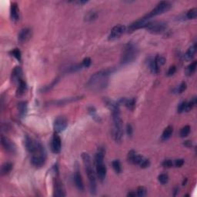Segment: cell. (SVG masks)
Returning <instances> with one entry per match:
<instances>
[{
	"mask_svg": "<svg viewBox=\"0 0 197 197\" xmlns=\"http://www.w3.org/2000/svg\"><path fill=\"white\" fill-rule=\"evenodd\" d=\"M62 148V142L59 136L57 133H55L53 135L51 140V150L52 152L57 154L59 153L61 151Z\"/></svg>",
	"mask_w": 197,
	"mask_h": 197,
	"instance_id": "13",
	"label": "cell"
},
{
	"mask_svg": "<svg viewBox=\"0 0 197 197\" xmlns=\"http://www.w3.org/2000/svg\"><path fill=\"white\" fill-rule=\"evenodd\" d=\"M171 7H172L171 2H169L168 1H162L160 2H159L158 4L156 5V6L144 17H145L147 20H149L151 18H152V17L161 15V14H163L165 13V12H168V11L171 9Z\"/></svg>",
	"mask_w": 197,
	"mask_h": 197,
	"instance_id": "5",
	"label": "cell"
},
{
	"mask_svg": "<svg viewBox=\"0 0 197 197\" xmlns=\"http://www.w3.org/2000/svg\"><path fill=\"white\" fill-rule=\"evenodd\" d=\"M11 20L14 23H17L20 20V9L16 2H12L10 8Z\"/></svg>",
	"mask_w": 197,
	"mask_h": 197,
	"instance_id": "17",
	"label": "cell"
},
{
	"mask_svg": "<svg viewBox=\"0 0 197 197\" xmlns=\"http://www.w3.org/2000/svg\"><path fill=\"white\" fill-rule=\"evenodd\" d=\"M126 133L129 136H131L132 135H133V126H132V125H130L129 123L127 124L126 125Z\"/></svg>",
	"mask_w": 197,
	"mask_h": 197,
	"instance_id": "49",
	"label": "cell"
},
{
	"mask_svg": "<svg viewBox=\"0 0 197 197\" xmlns=\"http://www.w3.org/2000/svg\"><path fill=\"white\" fill-rule=\"evenodd\" d=\"M82 98H83V96H75V97H70V98H62V99L55 100V101H51L49 102V104L53 105V106H65V105H67L69 103H72L73 102L78 101V100L81 99Z\"/></svg>",
	"mask_w": 197,
	"mask_h": 197,
	"instance_id": "14",
	"label": "cell"
},
{
	"mask_svg": "<svg viewBox=\"0 0 197 197\" xmlns=\"http://www.w3.org/2000/svg\"><path fill=\"white\" fill-rule=\"evenodd\" d=\"M104 155H105V150L103 148H99L98 149V152L95 155V164L98 165L103 163V160H104Z\"/></svg>",
	"mask_w": 197,
	"mask_h": 197,
	"instance_id": "22",
	"label": "cell"
},
{
	"mask_svg": "<svg viewBox=\"0 0 197 197\" xmlns=\"http://www.w3.org/2000/svg\"><path fill=\"white\" fill-rule=\"evenodd\" d=\"M27 90V85L25 82L23 80L20 81V83H19L18 89L16 90V96H22L23 95L25 94V93L26 92Z\"/></svg>",
	"mask_w": 197,
	"mask_h": 197,
	"instance_id": "26",
	"label": "cell"
},
{
	"mask_svg": "<svg viewBox=\"0 0 197 197\" xmlns=\"http://www.w3.org/2000/svg\"><path fill=\"white\" fill-rule=\"evenodd\" d=\"M76 2L78 3V4L83 5V4H85V3L88 2V1H77V2Z\"/></svg>",
	"mask_w": 197,
	"mask_h": 197,
	"instance_id": "52",
	"label": "cell"
},
{
	"mask_svg": "<svg viewBox=\"0 0 197 197\" xmlns=\"http://www.w3.org/2000/svg\"><path fill=\"white\" fill-rule=\"evenodd\" d=\"M113 72V69H106L98 71L90 77L85 86L90 90L94 92L104 90L108 85L109 75L112 74Z\"/></svg>",
	"mask_w": 197,
	"mask_h": 197,
	"instance_id": "1",
	"label": "cell"
},
{
	"mask_svg": "<svg viewBox=\"0 0 197 197\" xmlns=\"http://www.w3.org/2000/svg\"><path fill=\"white\" fill-rule=\"evenodd\" d=\"M138 55V49L133 42H128L125 46L121 56V64L126 65L131 63L136 59Z\"/></svg>",
	"mask_w": 197,
	"mask_h": 197,
	"instance_id": "4",
	"label": "cell"
},
{
	"mask_svg": "<svg viewBox=\"0 0 197 197\" xmlns=\"http://www.w3.org/2000/svg\"><path fill=\"white\" fill-rule=\"evenodd\" d=\"M196 66H197V62L196 61H193V63L190 65H189L186 68V74L187 76H192L193 73L195 72L196 69Z\"/></svg>",
	"mask_w": 197,
	"mask_h": 197,
	"instance_id": "31",
	"label": "cell"
},
{
	"mask_svg": "<svg viewBox=\"0 0 197 197\" xmlns=\"http://www.w3.org/2000/svg\"><path fill=\"white\" fill-rule=\"evenodd\" d=\"M82 159L83 161L84 166H85V172L88 176L89 182H90V192L93 195H96V190H97V185H96V178L93 168L92 166L91 157L86 152H83L82 154Z\"/></svg>",
	"mask_w": 197,
	"mask_h": 197,
	"instance_id": "3",
	"label": "cell"
},
{
	"mask_svg": "<svg viewBox=\"0 0 197 197\" xmlns=\"http://www.w3.org/2000/svg\"><path fill=\"white\" fill-rule=\"evenodd\" d=\"M18 109L20 112V116L23 117L25 116L27 112V109H28V106H27L26 102H21L18 104Z\"/></svg>",
	"mask_w": 197,
	"mask_h": 197,
	"instance_id": "29",
	"label": "cell"
},
{
	"mask_svg": "<svg viewBox=\"0 0 197 197\" xmlns=\"http://www.w3.org/2000/svg\"><path fill=\"white\" fill-rule=\"evenodd\" d=\"M186 102H182L181 103H179V106H178L177 111L179 113H182L184 111H186Z\"/></svg>",
	"mask_w": 197,
	"mask_h": 197,
	"instance_id": "43",
	"label": "cell"
},
{
	"mask_svg": "<svg viewBox=\"0 0 197 197\" xmlns=\"http://www.w3.org/2000/svg\"><path fill=\"white\" fill-rule=\"evenodd\" d=\"M173 133V126L169 125V126L166 127V128L164 129V131H163V134H162V137H161L162 141H166L167 139H169V138H170V136H172Z\"/></svg>",
	"mask_w": 197,
	"mask_h": 197,
	"instance_id": "25",
	"label": "cell"
},
{
	"mask_svg": "<svg viewBox=\"0 0 197 197\" xmlns=\"http://www.w3.org/2000/svg\"><path fill=\"white\" fill-rule=\"evenodd\" d=\"M186 90V83L185 82H181L180 85H179V87L177 88L176 91H177L178 93H183Z\"/></svg>",
	"mask_w": 197,
	"mask_h": 197,
	"instance_id": "44",
	"label": "cell"
},
{
	"mask_svg": "<svg viewBox=\"0 0 197 197\" xmlns=\"http://www.w3.org/2000/svg\"><path fill=\"white\" fill-rule=\"evenodd\" d=\"M83 67L82 64H75L72 65V66H69V67L66 69V72H77V71L82 69V68Z\"/></svg>",
	"mask_w": 197,
	"mask_h": 197,
	"instance_id": "33",
	"label": "cell"
},
{
	"mask_svg": "<svg viewBox=\"0 0 197 197\" xmlns=\"http://www.w3.org/2000/svg\"><path fill=\"white\" fill-rule=\"evenodd\" d=\"M23 69L20 66H16L14 68V69L12 72V76H11V79L12 82L14 83H20V81H22L23 78Z\"/></svg>",
	"mask_w": 197,
	"mask_h": 197,
	"instance_id": "16",
	"label": "cell"
},
{
	"mask_svg": "<svg viewBox=\"0 0 197 197\" xmlns=\"http://www.w3.org/2000/svg\"><path fill=\"white\" fill-rule=\"evenodd\" d=\"M10 53L12 54V56L15 57V58L17 60H19V61H21L22 54H21V52H20V49H12V50L10 52Z\"/></svg>",
	"mask_w": 197,
	"mask_h": 197,
	"instance_id": "37",
	"label": "cell"
},
{
	"mask_svg": "<svg viewBox=\"0 0 197 197\" xmlns=\"http://www.w3.org/2000/svg\"><path fill=\"white\" fill-rule=\"evenodd\" d=\"M59 77H57L56 79H54V80L52 81L50 84H49V85H45V86H43L42 88H41L40 90H39L40 93H46V92H48L49 91V90H52L54 86H55V85H56L57 82H59Z\"/></svg>",
	"mask_w": 197,
	"mask_h": 197,
	"instance_id": "27",
	"label": "cell"
},
{
	"mask_svg": "<svg viewBox=\"0 0 197 197\" xmlns=\"http://www.w3.org/2000/svg\"><path fill=\"white\" fill-rule=\"evenodd\" d=\"M55 182H54V193L53 196L56 197H64L66 196L65 188L63 186V182L59 179L58 178H55Z\"/></svg>",
	"mask_w": 197,
	"mask_h": 197,
	"instance_id": "11",
	"label": "cell"
},
{
	"mask_svg": "<svg viewBox=\"0 0 197 197\" xmlns=\"http://www.w3.org/2000/svg\"><path fill=\"white\" fill-rule=\"evenodd\" d=\"M32 36V30L28 28H23L18 34V41L23 44L28 42Z\"/></svg>",
	"mask_w": 197,
	"mask_h": 197,
	"instance_id": "15",
	"label": "cell"
},
{
	"mask_svg": "<svg viewBox=\"0 0 197 197\" xmlns=\"http://www.w3.org/2000/svg\"><path fill=\"white\" fill-rule=\"evenodd\" d=\"M68 125V120L66 117L60 116L55 119L54 122V129L56 133H62L66 129Z\"/></svg>",
	"mask_w": 197,
	"mask_h": 197,
	"instance_id": "10",
	"label": "cell"
},
{
	"mask_svg": "<svg viewBox=\"0 0 197 197\" xmlns=\"http://www.w3.org/2000/svg\"><path fill=\"white\" fill-rule=\"evenodd\" d=\"M186 17L188 20H195L197 17V9L196 8H193L188 11L186 14Z\"/></svg>",
	"mask_w": 197,
	"mask_h": 197,
	"instance_id": "34",
	"label": "cell"
},
{
	"mask_svg": "<svg viewBox=\"0 0 197 197\" xmlns=\"http://www.w3.org/2000/svg\"><path fill=\"white\" fill-rule=\"evenodd\" d=\"M112 168H113L114 171H115L116 173H120L122 172V165L120 160H114V161L112 163Z\"/></svg>",
	"mask_w": 197,
	"mask_h": 197,
	"instance_id": "32",
	"label": "cell"
},
{
	"mask_svg": "<svg viewBox=\"0 0 197 197\" xmlns=\"http://www.w3.org/2000/svg\"><path fill=\"white\" fill-rule=\"evenodd\" d=\"M97 17H98L97 12H96V11H90V12H87V14L85 15L84 19H85V21L92 22L93 21V20H96Z\"/></svg>",
	"mask_w": 197,
	"mask_h": 197,
	"instance_id": "30",
	"label": "cell"
},
{
	"mask_svg": "<svg viewBox=\"0 0 197 197\" xmlns=\"http://www.w3.org/2000/svg\"><path fill=\"white\" fill-rule=\"evenodd\" d=\"M13 165L11 163H5L2 165L1 166V175L2 176H6L9 174L12 171Z\"/></svg>",
	"mask_w": 197,
	"mask_h": 197,
	"instance_id": "24",
	"label": "cell"
},
{
	"mask_svg": "<svg viewBox=\"0 0 197 197\" xmlns=\"http://www.w3.org/2000/svg\"><path fill=\"white\" fill-rule=\"evenodd\" d=\"M196 105V97L194 96L191 99V101H190L189 103H186V112H189L191 109H193V108Z\"/></svg>",
	"mask_w": 197,
	"mask_h": 197,
	"instance_id": "36",
	"label": "cell"
},
{
	"mask_svg": "<svg viewBox=\"0 0 197 197\" xmlns=\"http://www.w3.org/2000/svg\"><path fill=\"white\" fill-rule=\"evenodd\" d=\"M147 190L145 188L144 186H139V188L137 189V196L139 197H143L145 196H147Z\"/></svg>",
	"mask_w": 197,
	"mask_h": 197,
	"instance_id": "41",
	"label": "cell"
},
{
	"mask_svg": "<svg viewBox=\"0 0 197 197\" xmlns=\"http://www.w3.org/2000/svg\"><path fill=\"white\" fill-rule=\"evenodd\" d=\"M159 181H160V183L162 184H166L169 181V176H168L167 174H165V173H163V174H160L158 177Z\"/></svg>",
	"mask_w": 197,
	"mask_h": 197,
	"instance_id": "39",
	"label": "cell"
},
{
	"mask_svg": "<svg viewBox=\"0 0 197 197\" xmlns=\"http://www.w3.org/2000/svg\"><path fill=\"white\" fill-rule=\"evenodd\" d=\"M1 143L6 152L11 154L15 153V152H16V147H15V143L10 139H9L6 136H2Z\"/></svg>",
	"mask_w": 197,
	"mask_h": 197,
	"instance_id": "9",
	"label": "cell"
},
{
	"mask_svg": "<svg viewBox=\"0 0 197 197\" xmlns=\"http://www.w3.org/2000/svg\"><path fill=\"white\" fill-rule=\"evenodd\" d=\"M148 66H149V68L152 73L157 74L160 72V66L157 65L156 62H155V58L149 57V58L148 59Z\"/></svg>",
	"mask_w": 197,
	"mask_h": 197,
	"instance_id": "21",
	"label": "cell"
},
{
	"mask_svg": "<svg viewBox=\"0 0 197 197\" xmlns=\"http://www.w3.org/2000/svg\"><path fill=\"white\" fill-rule=\"evenodd\" d=\"M112 111V121H113V128H112V137L116 142H120L123 139V121L120 115V106H117Z\"/></svg>",
	"mask_w": 197,
	"mask_h": 197,
	"instance_id": "2",
	"label": "cell"
},
{
	"mask_svg": "<svg viewBox=\"0 0 197 197\" xmlns=\"http://www.w3.org/2000/svg\"><path fill=\"white\" fill-rule=\"evenodd\" d=\"M183 145L185 146V147H188V148H190V147H193V142H192V141H190V140H186V141H185V142H184Z\"/></svg>",
	"mask_w": 197,
	"mask_h": 197,
	"instance_id": "50",
	"label": "cell"
},
{
	"mask_svg": "<svg viewBox=\"0 0 197 197\" xmlns=\"http://www.w3.org/2000/svg\"><path fill=\"white\" fill-rule=\"evenodd\" d=\"M74 181H75V184H76V186L77 187V189L80 191H83L85 187H84V183H83V180H82V178L81 174L79 173V172L78 170H76L74 174Z\"/></svg>",
	"mask_w": 197,
	"mask_h": 197,
	"instance_id": "20",
	"label": "cell"
},
{
	"mask_svg": "<svg viewBox=\"0 0 197 197\" xmlns=\"http://www.w3.org/2000/svg\"><path fill=\"white\" fill-rule=\"evenodd\" d=\"M88 112L89 113H90V115L92 116V118H93L95 121L98 122V123L101 122V119L98 116L97 112H96V108H95L94 106H90V107L88 108Z\"/></svg>",
	"mask_w": 197,
	"mask_h": 197,
	"instance_id": "28",
	"label": "cell"
},
{
	"mask_svg": "<svg viewBox=\"0 0 197 197\" xmlns=\"http://www.w3.org/2000/svg\"><path fill=\"white\" fill-rule=\"evenodd\" d=\"M139 166H140L141 168L146 169V168H148L149 166H150V162H149V160H148V159L143 157V158H142V160H141L140 163H139Z\"/></svg>",
	"mask_w": 197,
	"mask_h": 197,
	"instance_id": "40",
	"label": "cell"
},
{
	"mask_svg": "<svg viewBox=\"0 0 197 197\" xmlns=\"http://www.w3.org/2000/svg\"><path fill=\"white\" fill-rule=\"evenodd\" d=\"M91 63H92L91 59L89 58V57H86V58H85L83 59V61H82V65L83 67L88 68V67H90V65H91Z\"/></svg>",
	"mask_w": 197,
	"mask_h": 197,
	"instance_id": "45",
	"label": "cell"
},
{
	"mask_svg": "<svg viewBox=\"0 0 197 197\" xmlns=\"http://www.w3.org/2000/svg\"><path fill=\"white\" fill-rule=\"evenodd\" d=\"M163 166L165 168H171L173 166V163L171 160H165L163 162Z\"/></svg>",
	"mask_w": 197,
	"mask_h": 197,
	"instance_id": "46",
	"label": "cell"
},
{
	"mask_svg": "<svg viewBox=\"0 0 197 197\" xmlns=\"http://www.w3.org/2000/svg\"><path fill=\"white\" fill-rule=\"evenodd\" d=\"M190 125H185L184 127H182L180 130V136L182 138H185L186 136H188V135L190 133Z\"/></svg>",
	"mask_w": 197,
	"mask_h": 197,
	"instance_id": "35",
	"label": "cell"
},
{
	"mask_svg": "<svg viewBox=\"0 0 197 197\" xmlns=\"http://www.w3.org/2000/svg\"><path fill=\"white\" fill-rule=\"evenodd\" d=\"M127 196H137V194H136V193H135V192H130V193H128V195H127Z\"/></svg>",
	"mask_w": 197,
	"mask_h": 197,
	"instance_id": "51",
	"label": "cell"
},
{
	"mask_svg": "<svg viewBox=\"0 0 197 197\" xmlns=\"http://www.w3.org/2000/svg\"><path fill=\"white\" fill-rule=\"evenodd\" d=\"M25 146L26 149L28 150V152H30L31 154H33L36 152H37L42 147V145L40 142H37L36 139L29 137L28 136H25Z\"/></svg>",
	"mask_w": 197,
	"mask_h": 197,
	"instance_id": "8",
	"label": "cell"
},
{
	"mask_svg": "<svg viewBox=\"0 0 197 197\" xmlns=\"http://www.w3.org/2000/svg\"><path fill=\"white\" fill-rule=\"evenodd\" d=\"M96 175H97L98 179H99L101 182H103L105 179L106 176V172H107V169H106V166H105L103 163L102 164L96 165Z\"/></svg>",
	"mask_w": 197,
	"mask_h": 197,
	"instance_id": "19",
	"label": "cell"
},
{
	"mask_svg": "<svg viewBox=\"0 0 197 197\" xmlns=\"http://www.w3.org/2000/svg\"><path fill=\"white\" fill-rule=\"evenodd\" d=\"M46 160V152L44 147H42L37 152L32 154L31 163L35 167H42L45 164Z\"/></svg>",
	"mask_w": 197,
	"mask_h": 197,
	"instance_id": "6",
	"label": "cell"
},
{
	"mask_svg": "<svg viewBox=\"0 0 197 197\" xmlns=\"http://www.w3.org/2000/svg\"><path fill=\"white\" fill-rule=\"evenodd\" d=\"M176 67L175 66H170L169 69V70H168L167 72V76H172L173 75L175 74V72H176Z\"/></svg>",
	"mask_w": 197,
	"mask_h": 197,
	"instance_id": "48",
	"label": "cell"
},
{
	"mask_svg": "<svg viewBox=\"0 0 197 197\" xmlns=\"http://www.w3.org/2000/svg\"><path fill=\"white\" fill-rule=\"evenodd\" d=\"M196 52V43H194L191 47H190V49L187 50V52H186L185 55V59L186 61H190L191 59H193V57H194L195 53Z\"/></svg>",
	"mask_w": 197,
	"mask_h": 197,
	"instance_id": "23",
	"label": "cell"
},
{
	"mask_svg": "<svg viewBox=\"0 0 197 197\" xmlns=\"http://www.w3.org/2000/svg\"><path fill=\"white\" fill-rule=\"evenodd\" d=\"M184 164V160L182 159H178V160H175L174 164L176 166V167H181L182 165Z\"/></svg>",
	"mask_w": 197,
	"mask_h": 197,
	"instance_id": "47",
	"label": "cell"
},
{
	"mask_svg": "<svg viewBox=\"0 0 197 197\" xmlns=\"http://www.w3.org/2000/svg\"><path fill=\"white\" fill-rule=\"evenodd\" d=\"M126 30V28H125V25H117L116 26H114L112 28V29L111 30L110 35H109V39L110 40H114V39H116L118 38H120L122 35L124 33Z\"/></svg>",
	"mask_w": 197,
	"mask_h": 197,
	"instance_id": "12",
	"label": "cell"
},
{
	"mask_svg": "<svg viewBox=\"0 0 197 197\" xmlns=\"http://www.w3.org/2000/svg\"><path fill=\"white\" fill-rule=\"evenodd\" d=\"M136 152L135 150H130L129 152L128 155H127V160H128L129 163L133 164V161H134V158L136 155Z\"/></svg>",
	"mask_w": 197,
	"mask_h": 197,
	"instance_id": "38",
	"label": "cell"
},
{
	"mask_svg": "<svg viewBox=\"0 0 197 197\" xmlns=\"http://www.w3.org/2000/svg\"><path fill=\"white\" fill-rule=\"evenodd\" d=\"M155 62H156L157 65H158L160 67L161 66H163V65H164L165 63H166V59L163 56H162V55H156V56L155 57Z\"/></svg>",
	"mask_w": 197,
	"mask_h": 197,
	"instance_id": "42",
	"label": "cell"
},
{
	"mask_svg": "<svg viewBox=\"0 0 197 197\" xmlns=\"http://www.w3.org/2000/svg\"><path fill=\"white\" fill-rule=\"evenodd\" d=\"M167 28V24L164 22H149L147 23L146 28L151 33L154 34H159L166 31Z\"/></svg>",
	"mask_w": 197,
	"mask_h": 197,
	"instance_id": "7",
	"label": "cell"
},
{
	"mask_svg": "<svg viewBox=\"0 0 197 197\" xmlns=\"http://www.w3.org/2000/svg\"><path fill=\"white\" fill-rule=\"evenodd\" d=\"M118 104L120 105H124L126 108H128L129 110H133L136 106V98H122L119 100Z\"/></svg>",
	"mask_w": 197,
	"mask_h": 197,
	"instance_id": "18",
	"label": "cell"
}]
</instances>
